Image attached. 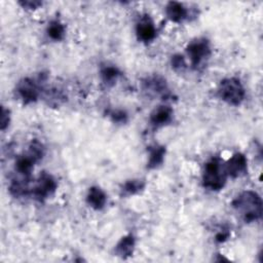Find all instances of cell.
I'll return each instance as SVG.
<instances>
[{
  "mask_svg": "<svg viewBox=\"0 0 263 263\" xmlns=\"http://www.w3.org/2000/svg\"><path fill=\"white\" fill-rule=\"evenodd\" d=\"M121 72L119 71V69L115 66H104L101 69L100 75L102 78V81L107 85V86H111L113 84H115V82L117 81L118 77L120 76Z\"/></svg>",
  "mask_w": 263,
  "mask_h": 263,
  "instance_id": "obj_17",
  "label": "cell"
},
{
  "mask_svg": "<svg viewBox=\"0 0 263 263\" xmlns=\"http://www.w3.org/2000/svg\"><path fill=\"white\" fill-rule=\"evenodd\" d=\"M173 109L166 105H160L156 107L150 114V123L153 127H160L168 122L173 118Z\"/></svg>",
  "mask_w": 263,
  "mask_h": 263,
  "instance_id": "obj_10",
  "label": "cell"
},
{
  "mask_svg": "<svg viewBox=\"0 0 263 263\" xmlns=\"http://www.w3.org/2000/svg\"><path fill=\"white\" fill-rule=\"evenodd\" d=\"M39 161V159L31 152L27 151L25 154L20 155L15 161V172L22 176V178L30 179L31 172L34 168V164Z\"/></svg>",
  "mask_w": 263,
  "mask_h": 263,
  "instance_id": "obj_9",
  "label": "cell"
},
{
  "mask_svg": "<svg viewBox=\"0 0 263 263\" xmlns=\"http://www.w3.org/2000/svg\"><path fill=\"white\" fill-rule=\"evenodd\" d=\"M110 118L112 119L113 122H117V123H124L127 121V114L125 111L117 109V110H112L109 113Z\"/></svg>",
  "mask_w": 263,
  "mask_h": 263,
  "instance_id": "obj_20",
  "label": "cell"
},
{
  "mask_svg": "<svg viewBox=\"0 0 263 263\" xmlns=\"http://www.w3.org/2000/svg\"><path fill=\"white\" fill-rule=\"evenodd\" d=\"M65 26L58 20L51 21L46 29L48 37L54 41H61L65 37Z\"/></svg>",
  "mask_w": 263,
  "mask_h": 263,
  "instance_id": "obj_18",
  "label": "cell"
},
{
  "mask_svg": "<svg viewBox=\"0 0 263 263\" xmlns=\"http://www.w3.org/2000/svg\"><path fill=\"white\" fill-rule=\"evenodd\" d=\"M232 206L246 223L256 222L262 217V200L255 191L246 190L239 193L233 199Z\"/></svg>",
  "mask_w": 263,
  "mask_h": 263,
  "instance_id": "obj_1",
  "label": "cell"
},
{
  "mask_svg": "<svg viewBox=\"0 0 263 263\" xmlns=\"http://www.w3.org/2000/svg\"><path fill=\"white\" fill-rule=\"evenodd\" d=\"M171 64L175 71H183L186 68V61L182 54H174L172 57Z\"/></svg>",
  "mask_w": 263,
  "mask_h": 263,
  "instance_id": "obj_19",
  "label": "cell"
},
{
  "mask_svg": "<svg viewBox=\"0 0 263 263\" xmlns=\"http://www.w3.org/2000/svg\"><path fill=\"white\" fill-rule=\"evenodd\" d=\"M136 246V239L134 235L127 234L121 237V239L115 246V254L123 259L130 257L134 253Z\"/></svg>",
  "mask_w": 263,
  "mask_h": 263,
  "instance_id": "obj_13",
  "label": "cell"
},
{
  "mask_svg": "<svg viewBox=\"0 0 263 263\" xmlns=\"http://www.w3.org/2000/svg\"><path fill=\"white\" fill-rule=\"evenodd\" d=\"M218 96L221 100L232 106H238L246 97V90L236 77H228L221 80L218 86Z\"/></svg>",
  "mask_w": 263,
  "mask_h": 263,
  "instance_id": "obj_3",
  "label": "cell"
},
{
  "mask_svg": "<svg viewBox=\"0 0 263 263\" xmlns=\"http://www.w3.org/2000/svg\"><path fill=\"white\" fill-rule=\"evenodd\" d=\"M227 180V175L220 158L213 157L210 159L203 168L202 173V185L213 191L221 190Z\"/></svg>",
  "mask_w": 263,
  "mask_h": 263,
  "instance_id": "obj_2",
  "label": "cell"
},
{
  "mask_svg": "<svg viewBox=\"0 0 263 263\" xmlns=\"http://www.w3.org/2000/svg\"><path fill=\"white\" fill-rule=\"evenodd\" d=\"M165 147L162 145H153L149 147V158L147 162V167L150 170L157 168L160 166L164 160Z\"/></svg>",
  "mask_w": 263,
  "mask_h": 263,
  "instance_id": "obj_14",
  "label": "cell"
},
{
  "mask_svg": "<svg viewBox=\"0 0 263 263\" xmlns=\"http://www.w3.org/2000/svg\"><path fill=\"white\" fill-rule=\"evenodd\" d=\"M136 34L138 39L145 43H148L155 38L156 28L149 15L146 14L140 17L136 25Z\"/></svg>",
  "mask_w": 263,
  "mask_h": 263,
  "instance_id": "obj_8",
  "label": "cell"
},
{
  "mask_svg": "<svg viewBox=\"0 0 263 263\" xmlns=\"http://www.w3.org/2000/svg\"><path fill=\"white\" fill-rule=\"evenodd\" d=\"M145 181L141 179H132L124 182L121 186V195L129 196L140 193L145 188Z\"/></svg>",
  "mask_w": 263,
  "mask_h": 263,
  "instance_id": "obj_16",
  "label": "cell"
},
{
  "mask_svg": "<svg viewBox=\"0 0 263 263\" xmlns=\"http://www.w3.org/2000/svg\"><path fill=\"white\" fill-rule=\"evenodd\" d=\"M186 51L192 68L197 69L211 55L210 42L204 38L196 39L188 44Z\"/></svg>",
  "mask_w": 263,
  "mask_h": 263,
  "instance_id": "obj_4",
  "label": "cell"
},
{
  "mask_svg": "<svg viewBox=\"0 0 263 263\" xmlns=\"http://www.w3.org/2000/svg\"><path fill=\"white\" fill-rule=\"evenodd\" d=\"M18 3L22 5V7L26 9H37L42 5V2L37 0H23V1H20Z\"/></svg>",
  "mask_w": 263,
  "mask_h": 263,
  "instance_id": "obj_22",
  "label": "cell"
},
{
  "mask_svg": "<svg viewBox=\"0 0 263 263\" xmlns=\"http://www.w3.org/2000/svg\"><path fill=\"white\" fill-rule=\"evenodd\" d=\"M143 84L146 90L154 92L156 95H162L167 91L166 82L160 76H152V77L146 78Z\"/></svg>",
  "mask_w": 263,
  "mask_h": 263,
  "instance_id": "obj_15",
  "label": "cell"
},
{
  "mask_svg": "<svg viewBox=\"0 0 263 263\" xmlns=\"http://www.w3.org/2000/svg\"><path fill=\"white\" fill-rule=\"evenodd\" d=\"M57 187L58 184L55 179L47 173H42L36 180L31 193L35 199L43 201L55 192Z\"/></svg>",
  "mask_w": 263,
  "mask_h": 263,
  "instance_id": "obj_5",
  "label": "cell"
},
{
  "mask_svg": "<svg viewBox=\"0 0 263 263\" xmlns=\"http://www.w3.org/2000/svg\"><path fill=\"white\" fill-rule=\"evenodd\" d=\"M86 202L93 210H97V211L102 210L106 205L107 195L103 191V189H101L100 187L92 186L88 189V192L86 195Z\"/></svg>",
  "mask_w": 263,
  "mask_h": 263,
  "instance_id": "obj_11",
  "label": "cell"
},
{
  "mask_svg": "<svg viewBox=\"0 0 263 263\" xmlns=\"http://www.w3.org/2000/svg\"><path fill=\"white\" fill-rule=\"evenodd\" d=\"M229 231L227 230H222V231H219L217 234H216V240L218 242H224L225 240H227V238L229 237Z\"/></svg>",
  "mask_w": 263,
  "mask_h": 263,
  "instance_id": "obj_23",
  "label": "cell"
},
{
  "mask_svg": "<svg viewBox=\"0 0 263 263\" xmlns=\"http://www.w3.org/2000/svg\"><path fill=\"white\" fill-rule=\"evenodd\" d=\"M0 128L1 130H5V128L9 125L10 122V112L8 109L2 107L1 109V121H0Z\"/></svg>",
  "mask_w": 263,
  "mask_h": 263,
  "instance_id": "obj_21",
  "label": "cell"
},
{
  "mask_svg": "<svg viewBox=\"0 0 263 263\" xmlns=\"http://www.w3.org/2000/svg\"><path fill=\"white\" fill-rule=\"evenodd\" d=\"M166 16L174 23H182L187 18L188 10L187 8L180 2L171 1L165 6Z\"/></svg>",
  "mask_w": 263,
  "mask_h": 263,
  "instance_id": "obj_12",
  "label": "cell"
},
{
  "mask_svg": "<svg viewBox=\"0 0 263 263\" xmlns=\"http://www.w3.org/2000/svg\"><path fill=\"white\" fill-rule=\"evenodd\" d=\"M15 89L18 98L25 104L36 102L39 97V86L32 78L29 77L21 79L17 82Z\"/></svg>",
  "mask_w": 263,
  "mask_h": 263,
  "instance_id": "obj_6",
  "label": "cell"
},
{
  "mask_svg": "<svg viewBox=\"0 0 263 263\" xmlns=\"http://www.w3.org/2000/svg\"><path fill=\"white\" fill-rule=\"evenodd\" d=\"M226 175L235 179L248 173V160L242 153H235L224 164Z\"/></svg>",
  "mask_w": 263,
  "mask_h": 263,
  "instance_id": "obj_7",
  "label": "cell"
}]
</instances>
